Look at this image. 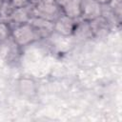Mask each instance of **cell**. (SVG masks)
Wrapping results in <instances>:
<instances>
[{"label":"cell","mask_w":122,"mask_h":122,"mask_svg":"<svg viewBox=\"0 0 122 122\" xmlns=\"http://www.w3.org/2000/svg\"><path fill=\"white\" fill-rule=\"evenodd\" d=\"M30 12L31 16H39L51 21H54L62 13L54 0H40L30 8Z\"/></svg>","instance_id":"cell-2"},{"label":"cell","mask_w":122,"mask_h":122,"mask_svg":"<svg viewBox=\"0 0 122 122\" xmlns=\"http://www.w3.org/2000/svg\"><path fill=\"white\" fill-rule=\"evenodd\" d=\"M60 9L63 14L77 20L81 16V0H67Z\"/></svg>","instance_id":"cell-8"},{"label":"cell","mask_w":122,"mask_h":122,"mask_svg":"<svg viewBox=\"0 0 122 122\" xmlns=\"http://www.w3.org/2000/svg\"><path fill=\"white\" fill-rule=\"evenodd\" d=\"M30 17H31L30 8H29L28 6V7L13 9L10 13V15L8 16V19L10 22L14 23L15 25H21L24 23H29Z\"/></svg>","instance_id":"cell-7"},{"label":"cell","mask_w":122,"mask_h":122,"mask_svg":"<svg viewBox=\"0 0 122 122\" xmlns=\"http://www.w3.org/2000/svg\"><path fill=\"white\" fill-rule=\"evenodd\" d=\"M92 36L95 38H105L111 32V21L101 15L89 22Z\"/></svg>","instance_id":"cell-5"},{"label":"cell","mask_w":122,"mask_h":122,"mask_svg":"<svg viewBox=\"0 0 122 122\" xmlns=\"http://www.w3.org/2000/svg\"><path fill=\"white\" fill-rule=\"evenodd\" d=\"M11 30L9 22L0 21V44L7 42L11 37Z\"/></svg>","instance_id":"cell-11"},{"label":"cell","mask_w":122,"mask_h":122,"mask_svg":"<svg viewBox=\"0 0 122 122\" xmlns=\"http://www.w3.org/2000/svg\"><path fill=\"white\" fill-rule=\"evenodd\" d=\"M11 38L13 43L19 48L27 47L41 39L37 30L30 23L15 25L11 30Z\"/></svg>","instance_id":"cell-1"},{"label":"cell","mask_w":122,"mask_h":122,"mask_svg":"<svg viewBox=\"0 0 122 122\" xmlns=\"http://www.w3.org/2000/svg\"><path fill=\"white\" fill-rule=\"evenodd\" d=\"M76 23L77 20L61 13L53 21V30L56 34L62 37H71L72 36Z\"/></svg>","instance_id":"cell-3"},{"label":"cell","mask_w":122,"mask_h":122,"mask_svg":"<svg viewBox=\"0 0 122 122\" xmlns=\"http://www.w3.org/2000/svg\"><path fill=\"white\" fill-rule=\"evenodd\" d=\"M72 36L78 41H86L91 38H93L89 22L83 20L77 21Z\"/></svg>","instance_id":"cell-9"},{"label":"cell","mask_w":122,"mask_h":122,"mask_svg":"<svg viewBox=\"0 0 122 122\" xmlns=\"http://www.w3.org/2000/svg\"><path fill=\"white\" fill-rule=\"evenodd\" d=\"M103 6L95 0H81V16L83 21L90 22L102 15Z\"/></svg>","instance_id":"cell-4"},{"label":"cell","mask_w":122,"mask_h":122,"mask_svg":"<svg viewBox=\"0 0 122 122\" xmlns=\"http://www.w3.org/2000/svg\"><path fill=\"white\" fill-rule=\"evenodd\" d=\"M98 4H100L101 6H107V5H109L110 4V2L112 1V0H95Z\"/></svg>","instance_id":"cell-13"},{"label":"cell","mask_w":122,"mask_h":122,"mask_svg":"<svg viewBox=\"0 0 122 122\" xmlns=\"http://www.w3.org/2000/svg\"><path fill=\"white\" fill-rule=\"evenodd\" d=\"M18 90L22 95L32 97L36 94V84L31 78L22 77L18 80Z\"/></svg>","instance_id":"cell-10"},{"label":"cell","mask_w":122,"mask_h":122,"mask_svg":"<svg viewBox=\"0 0 122 122\" xmlns=\"http://www.w3.org/2000/svg\"><path fill=\"white\" fill-rule=\"evenodd\" d=\"M29 23L37 30L41 38L48 37L54 32L53 21L48 20L46 18L39 17V16H31Z\"/></svg>","instance_id":"cell-6"},{"label":"cell","mask_w":122,"mask_h":122,"mask_svg":"<svg viewBox=\"0 0 122 122\" xmlns=\"http://www.w3.org/2000/svg\"><path fill=\"white\" fill-rule=\"evenodd\" d=\"M54 1H55V3H56V4L61 8V7L66 3V1H67V0H54Z\"/></svg>","instance_id":"cell-14"},{"label":"cell","mask_w":122,"mask_h":122,"mask_svg":"<svg viewBox=\"0 0 122 122\" xmlns=\"http://www.w3.org/2000/svg\"><path fill=\"white\" fill-rule=\"evenodd\" d=\"M12 9L28 7L30 5V0H8Z\"/></svg>","instance_id":"cell-12"},{"label":"cell","mask_w":122,"mask_h":122,"mask_svg":"<svg viewBox=\"0 0 122 122\" xmlns=\"http://www.w3.org/2000/svg\"><path fill=\"white\" fill-rule=\"evenodd\" d=\"M4 1H5V0H0V11H1L2 6H3V4H4Z\"/></svg>","instance_id":"cell-15"}]
</instances>
